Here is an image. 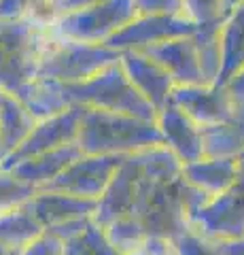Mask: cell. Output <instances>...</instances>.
Segmentation results:
<instances>
[{
  "label": "cell",
  "mask_w": 244,
  "mask_h": 255,
  "mask_svg": "<svg viewBox=\"0 0 244 255\" xmlns=\"http://www.w3.org/2000/svg\"><path fill=\"white\" fill-rule=\"evenodd\" d=\"M125 155H81L41 191H60L79 198L100 200Z\"/></svg>",
  "instance_id": "cell-9"
},
{
  "label": "cell",
  "mask_w": 244,
  "mask_h": 255,
  "mask_svg": "<svg viewBox=\"0 0 244 255\" xmlns=\"http://www.w3.org/2000/svg\"><path fill=\"white\" fill-rule=\"evenodd\" d=\"M128 255H176V251L170 241H163V238H147V243L140 247L138 251L128 253Z\"/></svg>",
  "instance_id": "cell-30"
},
{
  "label": "cell",
  "mask_w": 244,
  "mask_h": 255,
  "mask_svg": "<svg viewBox=\"0 0 244 255\" xmlns=\"http://www.w3.org/2000/svg\"><path fill=\"white\" fill-rule=\"evenodd\" d=\"M240 2H244V0H223V6H225V13H230L236 4H240Z\"/></svg>",
  "instance_id": "cell-34"
},
{
  "label": "cell",
  "mask_w": 244,
  "mask_h": 255,
  "mask_svg": "<svg viewBox=\"0 0 244 255\" xmlns=\"http://www.w3.org/2000/svg\"><path fill=\"white\" fill-rule=\"evenodd\" d=\"M23 204L38 219V223L45 228V232L58 226H64L68 221L93 217L98 209V200L60 194V191H41V189H36L34 196L28 198Z\"/></svg>",
  "instance_id": "cell-13"
},
{
  "label": "cell",
  "mask_w": 244,
  "mask_h": 255,
  "mask_svg": "<svg viewBox=\"0 0 244 255\" xmlns=\"http://www.w3.org/2000/svg\"><path fill=\"white\" fill-rule=\"evenodd\" d=\"M34 126L36 119L32 117V113L17 98L2 92V98H0V136H2L6 155L28 138Z\"/></svg>",
  "instance_id": "cell-20"
},
{
  "label": "cell",
  "mask_w": 244,
  "mask_h": 255,
  "mask_svg": "<svg viewBox=\"0 0 244 255\" xmlns=\"http://www.w3.org/2000/svg\"><path fill=\"white\" fill-rule=\"evenodd\" d=\"M189 228L212 243L244 236V153L238 157L234 185L200 206L189 221Z\"/></svg>",
  "instance_id": "cell-6"
},
{
  "label": "cell",
  "mask_w": 244,
  "mask_h": 255,
  "mask_svg": "<svg viewBox=\"0 0 244 255\" xmlns=\"http://www.w3.org/2000/svg\"><path fill=\"white\" fill-rule=\"evenodd\" d=\"M204 157H240L244 153V102L221 124L202 128Z\"/></svg>",
  "instance_id": "cell-17"
},
{
  "label": "cell",
  "mask_w": 244,
  "mask_h": 255,
  "mask_svg": "<svg viewBox=\"0 0 244 255\" xmlns=\"http://www.w3.org/2000/svg\"><path fill=\"white\" fill-rule=\"evenodd\" d=\"M83 115H85V107L70 105L62 113L36 122L34 130L28 134V138L0 162V170H9L15 164L23 162V159L47 153V151L75 145L79 138V128H81Z\"/></svg>",
  "instance_id": "cell-7"
},
{
  "label": "cell",
  "mask_w": 244,
  "mask_h": 255,
  "mask_svg": "<svg viewBox=\"0 0 244 255\" xmlns=\"http://www.w3.org/2000/svg\"><path fill=\"white\" fill-rule=\"evenodd\" d=\"M121 68L128 75L130 83L136 87V92L151 105L155 111L168 105L172 90H174V81L170 75L163 70L160 64L147 58L140 51H123L121 53Z\"/></svg>",
  "instance_id": "cell-12"
},
{
  "label": "cell",
  "mask_w": 244,
  "mask_h": 255,
  "mask_svg": "<svg viewBox=\"0 0 244 255\" xmlns=\"http://www.w3.org/2000/svg\"><path fill=\"white\" fill-rule=\"evenodd\" d=\"M62 90L70 105L108 111V113H123L147 119V122H155L157 117V111L136 92L119 62L106 66L85 81L62 83Z\"/></svg>",
  "instance_id": "cell-3"
},
{
  "label": "cell",
  "mask_w": 244,
  "mask_h": 255,
  "mask_svg": "<svg viewBox=\"0 0 244 255\" xmlns=\"http://www.w3.org/2000/svg\"><path fill=\"white\" fill-rule=\"evenodd\" d=\"M138 15L153 13H180L183 15V0H134Z\"/></svg>",
  "instance_id": "cell-29"
},
{
  "label": "cell",
  "mask_w": 244,
  "mask_h": 255,
  "mask_svg": "<svg viewBox=\"0 0 244 255\" xmlns=\"http://www.w3.org/2000/svg\"><path fill=\"white\" fill-rule=\"evenodd\" d=\"M121 60V51L106 45H87L68 38H60L51 32V41L38 64L36 77L53 79L60 83L85 81L111 64Z\"/></svg>",
  "instance_id": "cell-4"
},
{
  "label": "cell",
  "mask_w": 244,
  "mask_h": 255,
  "mask_svg": "<svg viewBox=\"0 0 244 255\" xmlns=\"http://www.w3.org/2000/svg\"><path fill=\"white\" fill-rule=\"evenodd\" d=\"M11 255H19V251H13V253H11Z\"/></svg>",
  "instance_id": "cell-37"
},
{
  "label": "cell",
  "mask_w": 244,
  "mask_h": 255,
  "mask_svg": "<svg viewBox=\"0 0 244 255\" xmlns=\"http://www.w3.org/2000/svg\"><path fill=\"white\" fill-rule=\"evenodd\" d=\"M34 187L32 185H26L13 177L11 172H4L0 170V213L15 209L28 200V198L34 196Z\"/></svg>",
  "instance_id": "cell-26"
},
{
  "label": "cell",
  "mask_w": 244,
  "mask_h": 255,
  "mask_svg": "<svg viewBox=\"0 0 244 255\" xmlns=\"http://www.w3.org/2000/svg\"><path fill=\"white\" fill-rule=\"evenodd\" d=\"M172 247H174L176 255H219L215 243L200 236L191 228L185 230L178 238H174V241H172Z\"/></svg>",
  "instance_id": "cell-27"
},
{
  "label": "cell",
  "mask_w": 244,
  "mask_h": 255,
  "mask_svg": "<svg viewBox=\"0 0 244 255\" xmlns=\"http://www.w3.org/2000/svg\"><path fill=\"white\" fill-rule=\"evenodd\" d=\"M96 2H100V0H51V6H53V11H56V19H58L62 15L87 9V6L96 4Z\"/></svg>",
  "instance_id": "cell-31"
},
{
  "label": "cell",
  "mask_w": 244,
  "mask_h": 255,
  "mask_svg": "<svg viewBox=\"0 0 244 255\" xmlns=\"http://www.w3.org/2000/svg\"><path fill=\"white\" fill-rule=\"evenodd\" d=\"M15 249H9V247H4L2 243H0V255H11Z\"/></svg>",
  "instance_id": "cell-35"
},
{
  "label": "cell",
  "mask_w": 244,
  "mask_h": 255,
  "mask_svg": "<svg viewBox=\"0 0 244 255\" xmlns=\"http://www.w3.org/2000/svg\"><path fill=\"white\" fill-rule=\"evenodd\" d=\"M81 155H83V151L79 149V145L75 142V145H66V147L47 151V153H41V155L28 157L4 172H11L17 181L26 183V185H32L34 189H41L43 185H47V183H51L56 177H60V174Z\"/></svg>",
  "instance_id": "cell-15"
},
{
  "label": "cell",
  "mask_w": 244,
  "mask_h": 255,
  "mask_svg": "<svg viewBox=\"0 0 244 255\" xmlns=\"http://www.w3.org/2000/svg\"><path fill=\"white\" fill-rule=\"evenodd\" d=\"M170 102L185 111L200 128L225 122L236 109V100L223 83L178 85L172 90Z\"/></svg>",
  "instance_id": "cell-10"
},
{
  "label": "cell",
  "mask_w": 244,
  "mask_h": 255,
  "mask_svg": "<svg viewBox=\"0 0 244 255\" xmlns=\"http://www.w3.org/2000/svg\"><path fill=\"white\" fill-rule=\"evenodd\" d=\"M13 98H17L21 105L32 113L36 122L47 119L51 115H58L70 107L66 94L62 90V83L53 81V79H45V77L32 79V81L23 85Z\"/></svg>",
  "instance_id": "cell-18"
},
{
  "label": "cell",
  "mask_w": 244,
  "mask_h": 255,
  "mask_svg": "<svg viewBox=\"0 0 244 255\" xmlns=\"http://www.w3.org/2000/svg\"><path fill=\"white\" fill-rule=\"evenodd\" d=\"M244 68V2L236 4L221 23V75L217 83H227Z\"/></svg>",
  "instance_id": "cell-19"
},
{
  "label": "cell",
  "mask_w": 244,
  "mask_h": 255,
  "mask_svg": "<svg viewBox=\"0 0 244 255\" xmlns=\"http://www.w3.org/2000/svg\"><path fill=\"white\" fill-rule=\"evenodd\" d=\"M62 255H121L108 243L104 228L96 221H89L81 232L70 236L62 245Z\"/></svg>",
  "instance_id": "cell-23"
},
{
  "label": "cell",
  "mask_w": 244,
  "mask_h": 255,
  "mask_svg": "<svg viewBox=\"0 0 244 255\" xmlns=\"http://www.w3.org/2000/svg\"><path fill=\"white\" fill-rule=\"evenodd\" d=\"M77 145L83 155H132L160 147L163 140L155 122L123 113L85 109Z\"/></svg>",
  "instance_id": "cell-1"
},
{
  "label": "cell",
  "mask_w": 244,
  "mask_h": 255,
  "mask_svg": "<svg viewBox=\"0 0 244 255\" xmlns=\"http://www.w3.org/2000/svg\"><path fill=\"white\" fill-rule=\"evenodd\" d=\"M62 245L64 243L58 236H53L51 232H43L36 241L23 247L19 255H62Z\"/></svg>",
  "instance_id": "cell-28"
},
{
  "label": "cell",
  "mask_w": 244,
  "mask_h": 255,
  "mask_svg": "<svg viewBox=\"0 0 244 255\" xmlns=\"http://www.w3.org/2000/svg\"><path fill=\"white\" fill-rule=\"evenodd\" d=\"M238 174V157H202L183 166V179L195 189L215 198L230 189Z\"/></svg>",
  "instance_id": "cell-16"
},
{
  "label": "cell",
  "mask_w": 244,
  "mask_h": 255,
  "mask_svg": "<svg viewBox=\"0 0 244 255\" xmlns=\"http://www.w3.org/2000/svg\"><path fill=\"white\" fill-rule=\"evenodd\" d=\"M195 32V23L189 21L180 13H153V15H136L128 26H123L117 34H113L104 43L117 51H143L147 47L174 41V38L191 36Z\"/></svg>",
  "instance_id": "cell-8"
},
{
  "label": "cell",
  "mask_w": 244,
  "mask_h": 255,
  "mask_svg": "<svg viewBox=\"0 0 244 255\" xmlns=\"http://www.w3.org/2000/svg\"><path fill=\"white\" fill-rule=\"evenodd\" d=\"M136 15L138 11L134 6V0H100L87 9L58 17L51 23V32L68 41L104 45Z\"/></svg>",
  "instance_id": "cell-5"
},
{
  "label": "cell",
  "mask_w": 244,
  "mask_h": 255,
  "mask_svg": "<svg viewBox=\"0 0 244 255\" xmlns=\"http://www.w3.org/2000/svg\"><path fill=\"white\" fill-rule=\"evenodd\" d=\"M45 232L38 219L28 211L26 204L0 213V243L9 249L21 251Z\"/></svg>",
  "instance_id": "cell-21"
},
{
  "label": "cell",
  "mask_w": 244,
  "mask_h": 255,
  "mask_svg": "<svg viewBox=\"0 0 244 255\" xmlns=\"http://www.w3.org/2000/svg\"><path fill=\"white\" fill-rule=\"evenodd\" d=\"M225 87L230 90V94H232V98L236 100V102H244V68L242 70H238L230 81L225 83Z\"/></svg>",
  "instance_id": "cell-33"
},
{
  "label": "cell",
  "mask_w": 244,
  "mask_h": 255,
  "mask_svg": "<svg viewBox=\"0 0 244 255\" xmlns=\"http://www.w3.org/2000/svg\"><path fill=\"white\" fill-rule=\"evenodd\" d=\"M49 41L51 28L28 19H0V90L15 96L36 79Z\"/></svg>",
  "instance_id": "cell-2"
},
{
  "label": "cell",
  "mask_w": 244,
  "mask_h": 255,
  "mask_svg": "<svg viewBox=\"0 0 244 255\" xmlns=\"http://www.w3.org/2000/svg\"><path fill=\"white\" fill-rule=\"evenodd\" d=\"M221 23L223 21L195 26V32L191 34L206 85L217 83L219 75H221Z\"/></svg>",
  "instance_id": "cell-22"
},
{
  "label": "cell",
  "mask_w": 244,
  "mask_h": 255,
  "mask_svg": "<svg viewBox=\"0 0 244 255\" xmlns=\"http://www.w3.org/2000/svg\"><path fill=\"white\" fill-rule=\"evenodd\" d=\"M155 124L160 128L163 147L174 153L180 164H191L204 157L202 145V128L189 117L185 111H180L174 102L168 100L166 107L157 111Z\"/></svg>",
  "instance_id": "cell-11"
},
{
  "label": "cell",
  "mask_w": 244,
  "mask_h": 255,
  "mask_svg": "<svg viewBox=\"0 0 244 255\" xmlns=\"http://www.w3.org/2000/svg\"><path fill=\"white\" fill-rule=\"evenodd\" d=\"M140 53L151 58L170 75L174 85H206L202 77V66L198 58V49L191 36L174 38L153 47H147Z\"/></svg>",
  "instance_id": "cell-14"
},
{
  "label": "cell",
  "mask_w": 244,
  "mask_h": 255,
  "mask_svg": "<svg viewBox=\"0 0 244 255\" xmlns=\"http://www.w3.org/2000/svg\"><path fill=\"white\" fill-rule=\"evenodd\" d=\"M183 15L195 26H204L223 21L227 13L223 0H183Z\"/></svg>",
  "instance_id": "cell-25"
},
{
  "label": "cell",
  "mask_w": 244,
  "mask_h": 255,
  "mask_svg": "<svg viewBox=\"0 0 244 255\" xmlns=\"http://www.w3.org/2000/svg\"><path fill=\"white\" fill-rule=\"evenodd\" d=\"M6 157V151H4V145H2V136H0V162Z\"/></svg>",
  "instance_id": "cell-36"
},
{
  "label": "cell",
  "mask_w": 244,
  "mask_h": 255,
  "mask_svg": "<svg viewBox=\"0 0 244 255\" xmlns=\"http://www.w3.org/2000/svg\"><path fill=\"white\" fill-rule=\"evenodd\" d=\"M104 234L108 238V243H111L121 255L138 251L149 238L134 215H123V217H117L111 223H106Z\"/></svg>",
  "instance_id": "cell-24"
},
{
  "label": "cell",
  "mask_w": 244,
  "mask_h": 255,
  "mask_svg": "<svg viewBox=\"0 0 244 255\" xmlns=\"http://www.w3.org/2000/svg\"><path fill=\"white\" fill-rule=\"evenodd\" d=\"M215 247L219 255H244V236L232 238V241H217Z\"/></svg>",
  "instance_id": "cell-32"
}]
</instances>
